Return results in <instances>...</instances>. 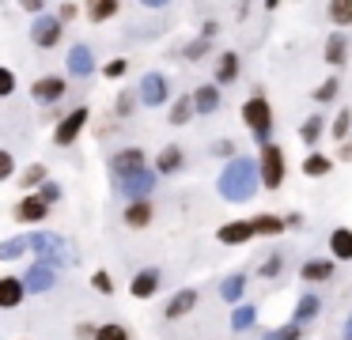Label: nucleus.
Returning a JSON list of instances; mask_svg holds the SVG:
<instances>
[{"mask_svg": "<svg viewBox=\"0 0 352 340\" xmlns=\"http://www.w3.org/2000/svg\"><path fill=\"white\" fill-rule=\"evenodd\" d=\"M258 185H261V170H258V166H254L246 155L231 159V163L220 170V181H216V189H220V196H223L228 204L250 201V196L258 193Z\"/></svg>", "mask_w": 352, "mask_h": 340, "instance_id": "1", "label": "nucleus"}, {"mask_svg": "<svg viewBox=\"0 0 352 340\" xmlns=\"http://www.w3.org/2000/svg\"><path fill=\"white\" fill-rule=\"evenodd\" d=\"M243 125L254 133L258 148L273 144L269 140V136H273V102L265 98V87H254V95L243 102Z\"/></svg>", "mask_w": 352, "mask_h": 340, "instance_id": "2", "label": "nucleus"}, {"mask_svg": "<svg viewBox=\"0 0 352 340\" xmlns=\"http://www.w3.org/2000/svg\"><path fill=\"white\" fill-rule=\"evenodd\" d=\"M258 170H261V185L265 189H280L284 178H288V159H284V151L276 148V144H265L261 148V159H258Z\"/></svg>", "mask_w": 352, "mask_h": 340, "instance_id": "3", "label": "nucleus"}, {"mask_svg": "<svg viewBox=\"0 0 352 340\" xmlns=\"http://www.w3.org/2000/svg\"><path fill=\"white\" fill-rule=\"evenodd\" d=\"M87 121H91V110H87V106L69 110L61 121H57V128H54V144L57 148H72V144L80 140V133L87 128Z\"/></svg>", "mask_w": 352, "mask_h": 340, "instance_id": "4", "label": "nucleus"}, {"mask_svg": "<svg viewBox=\"0 0 352 340\" xmlns=\"http://www.w3.org/2000/svg\"><path fill=\"white\" fill-rule=\"evenodd\" d=\"M61 38H65V23L57 19V12H46L42 19H31V42L38 49H54V45H61Z\"/></svg>", "mask_w": 352, "mask_h": 340, "instance_id": "5", "label": "nucleus"}, {"mask_svg": "<svg viewBox=\"0 0 352 340\" xmlns=\"http://www.w3.org/2000/svg\"><path fill=\"white\" fill-rule=\"evenodd\" d=\"M27 242H31V253L34 261L50 264V269H57V264H69L65 261V246L57 234H27Z\"/></svg>", "mask_w": 352, "mask_h": 340, "instance_id": "6", "label": "nucleus"}, {"mask_svg": "<svg viewBox=\"0 0 352 340\" xmlns=\"http://www.w3.org/2000/svg\"><path fill=\"white\" fill-rule=\"evenodd\" d=\"M69 95V80H61V76H38V80L31 83V98L38 106H57L61 98Z\"/></svg>", "mask_w": 352, "mask_h": 340, "instance_id": "7", "label": "nucleus"}, {"mask_svg": "<svg viewBox=\"0 0 352 340\" xmlns=\"http://www.w3.org/2000/svg\"><path fill=\"white\" fill-rule=\"evenodd\" d=\"M118 189H122V196L125 201H152V189H155V170L148 166V170H140V174H133V178H122L118 181Z\"/></svg>", "mask_w": 352, "mask_h": 340, "instance_id": "8", "label": "nucleus"}, {"mask_svg": "<svg viewBox=\"0 0 352 340\" xmlns=\"http://www.w3.org/2000/svg\"><path fill=\"white\" fill-rule=\"evenodd\" d=\"M110 170H114L118 181H122V178H133V174L148 170V155H144L140 148H122L114 159H110Z\"/></svg>", "mask_w": 352, "mask_h": 340, "instance_id": "9", "label": "nucleus"}, {"mask_svg": "<svg viewBox=\"0 0 352 340\" xmlns=\"http://www.w3.org/2000/svg\"><path fill=\"white\" fill-rule=\"evenodd\" d=\"M46 216H50V204H42L38 193H31V196H23V201H16V208H12V219H16V223H23V227L42 223Z\"/></svg>", "mask_w": 352, "mask_h": 340, "instance_id": "10", "label": "nucleus"}, {"mask_svg": "<svg viewBox=\"0 0 352 340\" xmlns=\"http://www.w3.org/2000/svg\"><path fill=\"white\" fill-rule=\"evenodd\" d=\"M333 272H337L333 257H311V261L299 264V280L303 284H326V280H333Z\"/></svg>", "mask_w": 352, "mask_h": 340, "instance_id": "11", "label": "nucleus"}, {"mask_svg": "<svg viewBox=\"0 0 352 340\" xmlns=\"http://www.w3.org/2000/svg\"><path fill=\"white\" fill-rule=\"evenodd\" d=\"M216 238H220V246H246V242L258 238V234H254L250 219H231V223H223L220 231H216Z\"/></svg>", "mask_w": 352, "mask_h": 340, "instance_id": "12", "label": "nucleus"}, {"mask_svg": "<svg viewBox=\"0 0 352 340\" xmlns=\"http://www.w3.org/2000/svg\"><path fill=\"white\" fill-rule=\"evenodd\" d=\"M239 72H243V57H239L235 49H223L220 57H216V72H212L216 87H228V83H235Z\"/></svg>", "mask_w": 352, "mask_h": 340, "instance_id": "13", "label": "nucleus"}, {"mask_svg": "<svg viewBox=\"0 0 352 340\" xmlns=\"http://www.w3.org/2000/svg\"><path fill=\"white\" fill-rule=\"evenodd\" d=\"M137 95H140V102H144V106H163V102H167V76L148 72L144 80H140Z\"/></svg>", "mask_w": 352, "mask_h": 340, "instance_id": "14", "label": "nucleus"}, {"mask_svg": "<svg viewBox=\"0 0 352 340\" xmlns=\"http://www.w3.org/2000/svg\"><path fill=\"white\" fill-rule=\"evenodd\" d=\"M54 280H57V272L50 269V264H42V261H31V269L23 272V284H27V291H31V295L54 291Z\"/></svg>", "mask_w": 352, "mask_h": 340, "instance_id": "15", "label": "nucleus"}, {"mask_svg": "<svg viewBox=\"0 0 352 340\" xmlns=\"http://www.w3.org/2000/svg\"><path fill=\"white\" fill-rule=\"evenodd\" d=\"M193 306H197V291H193V287H182V291H175L170 302L163 306V317H167V321H182Z\"/></svg>", "mask_w": 352, "mask_h": 340, "instance_id": "16", "label": "nucleus"}, {"mask_svg": "<svg viewBox=\"0 0 352 340\" xmlns=\"http://www.w3.org/2000/svg\"><path fill=\"white\" fill-rule=\"evenodd\" d=\"M122 219H125V227H133V231H144V227H152V219H155V204L152 201H133V204H125Z\"/></svg>", "mask_w": 352, "mask_h": 340, "instance_id": "17", "label": "nucleus"}, {"mask_svg": "<svg viewBox=\"0 0 352 340\" xmlns=\"http://www.w3.org/2000/svg\"><path fill=\"white\" fill-rule=\"evenodd\" d=\"M129 295L133 299H155L160 295V269H140L129 284Z\"/></svg>", "mask_w": 352, "mask_h": 340, "instance_id": "18", "label": "nucleus"}, {"mask_svg": "<svg viewBox=\"0 0 352 340\" xmlns=\"http://www.w3.org/2000/svg\"><path fill=\"white\" fill-rule=\"evenodd\" d=\"M27 295H31V291H27L23 276H4V280H0V306H4V310H16Z\"/></svg>", "mask_w": 352, "mask_h": 340, "instance_id": "19", "label": "nucleus"}, {"mask_svg": "<svg viewBox=\"0 0 352 340\" xmlns=\"http://www.w3.org/2000/svg\"><path fill=\"white\" fill-rule=\"evenodd\" d=\"M243 295H246V272H231V276L220 280V299L223 302L243 306Z\"/></svg>", "mask_w": 352, "mask_h": 340, "instance_id": "20", "label": "nucleus"}, {"mask_svg": "<svg viewBox=\"0 0 352 340\" xmlns=\"http://www.w3.org/2000/svg\"><path fill=\"white\" fill-rule=\"evenodd\" d=\"M16 181H19V189H23V193L31 196V193H38V189L50 181V166H46V163H31V166H27V170L16 178Z\"/></svg>", "mask_w": 352, "mask_h": 340, "instance_id": "21", "label": "nucleus"}, {"mask_svg": "<svg viewBox=\"0 0 352 340\" xmlns=\"http://www.w3.org/2000/svg\"><path fill=\"white\" fill-rule=\"evenodd\" d=\"M250 223H254V234H258V238H276V234L288 231L284 216H273V212H261V216L250 219Z\"/></svg>", "mask_w": 352, "mask_h": 340, "instance_id": "22", "label": "nucleus"}, {"mask_svg": "<svg viewBox=\"0 0 352 340\" xmlns=\"http://www.w3.org/2000/svg\"><path fill=\"white\" fill-rule=\"evenodd\" d=\"M329 253H333V261H352V227L329 231Z\"/></svg>", "mask_w": 352, "mask_h": 340, "instance_id": "23", "label": "nucleus"}, {"mask_svg": "<svg viewBox=\"0 0 352 340\" xmlns=\"http://www.w3.org/2000/svg\"><path fill=\"white\" fill-rule=\"evenodd\" d=\"M65 65H69L72 76H91V72H95V53L87 49V45H72Z\"/></svg>", "mask_w": 352, "mask_h": 340, "instance_id": "24", "label": "nucleus"}, {"mask_svg": "<svg viewBox=\"0 0 352 340\" xmlns=\"http://www.w3.org/2000/svg\"><path fill=\"white\" fill-rule=\"evenodd\" d=\"M182 166H186V155H182L178 144H167V148L155 155V174H178Z\"/></svg>", "mask_w": 352, "mask_h": 340, "instance_id": "25", "label": "nucleus"}, {"mask_svg": "<svg viewBox=\"0 0 352 340\" xmlns=\"http://www.w3.org/2000/svg\"><path fill=\"white\" fill-rule=\"evenodd\" d=\"M318 310H322L318 295H314V291H303V295H299V302H296V310H292V321H296V325H307V321H314V317H318Z\"/></svg>", "mask_w": 352, "mask_h": 340, "instance_id": "26", "label": "nucleus"}, {"mask_svg": "<svg viewBox=\"0 0 352 340\" xmlns=\"http://www.w3.org/2000/svg\"><path fill=\"white\" fill-rule=\"evenodd\" d=\"M193 106H197V113H216L220 110V87L216 83H201L193 91Z\"/></svg>", "mask_w": 352, "mask_h": 340, "instance_id": "27", "label": "nucleus"}, {"mask_svg": "<svg viewBox=\"0 0 352 340\" xmlns=\"http://www.w3.org/2000/svg\"><path fill=\"white\" fill-rule=\"evenodd\" d=\"M193 117H197V106H193V95H182V98H175V102H170V113H167V121H170V125H190Z\"/></svg>", "mask_w": 352, "mask_h": 340, "instance_id": "28", "label": "nucleus"}, {"mask_svg": "<svg viewBox=\"0 0 352 340\" xmlns=\"http://www.w3.org/2000/svg\"><path fill=\"white\" fill-rule=\"evenodd\" d=\"M299 170H303V178H326V174L333 170V159L322 155V151H311V155L303 159V166H299Z\"/></svg>", "mask_w": 352, "mask_h": 340, "instance_id": "29", "label": "nucleus"}, {"mask_svg": "<svg viewBox=\"0 0 352 340\" xmlns=\"http://www.w3.org/2000/svg\"><path fill=\"white\" fill-rule=\"evenodd\" d=\"M322 133H326V117H322V113L303 117V125H299V140H303L307 148H314V144L322 140Z\"/></svg>", "mask_w": 352, "mask_h": 340, "instance_id": "30", "label": "nucleus"}, {"mask_svg": "<svg viewBox=\"0 0 352 340\" xmlns=\"http://www.w3.org/2000/svg\"><path fill=\"white\" fill-rule=\"evenodd\" d=\"M322 57H326L329 68H341L344 60H349V38H344V34H333V38L326 42V53H322Z\"/></svg>", "mask_w": 352, "mask_h": 340, "instance_id": "31", "label": "nucleus"}, {"mask_svg": "<svg viewBox=\"0 0 352 340\" xmlns=\"http://www.w3.org/2000/svg\"><path fill=\"white\" fill-rule=\"evenodd\" d=\"M254 321H258V306H254V302H243V306L231 310V329H235V332L254 329Z\"/></svg>", "mask_w": 352, "mask_h": 340, "instance_id": "32", "label": "nucleus"}, {"mask_svg": "<svg viewBox=\"0 0 352 340\" xmlns=\"http://www.w3.org/2000/svg\"><path fill=\"white\" fill-rule=\"evenodd\" d=\"M326 19L333 23V27H352V0H329Z\"/></svg>", "mask_w": 352, "mask_h": 340, "instance_id": "33", "label": "nucleus"}, {"mask_svg": "<svg viewBox=\"0 0 352 340\" xmlns=\"http://www.w3.org/2000/svg\"><path fill=\"white\" fill-rule=\"evenodd\" d=\"M84 12H87V19H91V23H107V19H114V15H118V0H91Z\"/></svg>", "mask_w": 352, "mask_h": 340, "instance_id": "34", "label": "nucleus"}, {"mask_svg": "<svg viewBox=\"0 0 352 340\" xmlns=\"http://www.w3.org/2000/svg\"><path fill=\"white\" fill-rule=\"evenodd\" d=\"M329 133H333L337 144L352 140V110H337V117H333V125H329Z\"/></svg>", "mask_w": 352, "mask_h": 340, "instance_id": "35", "label": "nucleus"}, {"mask_svg": "<svg viewBox=\"0 0 352 340\" xmlns=\"http://www.w3.org/2000/svg\"><path fill=\"white\" fill-rule=\"evenodd\" d=\"M337 95H341V80H322L318 83V87H314L311 91V98H314V102H318V106H326V102H333V98Z\"/></svg>", "mask_w": 352, "mask_h": 340, "instance_id": "36", "label": "nucleus"}, {"mask_svg": "<svg viewBox=\"0 0 352 340\" xmlns=\"http://www.w3.org/2000/svg\"><path fill=\"white\" fill-rule=\"evenodd\" d=\"M137 102H140L137 91H118V98H114V113H118V117H133V113H137L133 106H137Z\"/></svg>", "mask_w": 352, "mask_h": 340, "instance_id": "37", "label": "nucleus"}, {"mask_svg": "<svg viewBox=\"0 0 352 340\" xmlns=\"http://www.w3.org/2000/svg\"><path fill=\"white\" fill-rule=\"evenodd\" d=\"M261 340H303V325H296V321L276 325V329H269Z\"/></svg>", "mask_w": 352, "mask_h": 340, "instance_id": "38", "label": "nucleus"}, {"mask_svg": "<svg viewBox=\"0 0 352 340\" xmlns=\"http://www.w3.org/2000/svg\"><path fill=\"white\" fill-rule=\"evenodd\" d=\"M27 249H31V242L27 238H8L0 242V261H16V257H23Z\"/></svg>", "mask_w": 352, "mask_h": 340, "instance_id": "39", "label": "nucleus"}, {"mask_svg": "<svg viewBox=\"0 0 352 340\" xmlns=\"http://www.w3.org/2000/svg\"><path fill=\"white\" fill-rule=\"evenodd\" d=\"M91 287H95L99 295H114V276H110L107 269H95V272H91Z\"/></svg>", "mask_w": 352, "mask_h": 340, "instance_id": "40", "label": "nucleus"}, {"mask_svg": "<svg viewBox=\"0 0 352 340\" xmlns=\"http://www.w3.org/2000/svg\"><path fill=\"white\" fill-rule=\"evenodd\" d=\"M280 272H284V257H265V261H261V269H258V276L261 280H276V276H280Z\"/></svg>", "mask_w": 352, "mask_h": 340, "instance_id": "41", "label": "nucleus"}, {"mask_svg": "<svg viewBox=\"0 0 352 340\" xmlns=\"http://www.w3.org/2000/svg\"><path fill=\"white\" fill-rule=\"evenodd\" d=\"M95 340H129V329L118 321H107V325H99V337Z\"/></svg>", "mask_w": 352, "mask_h": 340, "instance_id": "42", "label": "nucleus"}, {"mask_svg": "<svg viewBox=\"0 0 352 340\" xmlns=\"http://www.w3.org/2000/svg\"><path fill=\"white\" fill-rule=\"evenodd\" d=\"M61 196H65V189H61V181H46V185H42V189H38V201H42V204H50V208H54V204H57V201H61Z\"/></svg>", "mask_w": 352, "mask_h": 340, "instance_id": "43", "label": "nucleus"}, {"mask_svg": "<svg viewBox=\"0 0 352 340\" xmlns=\"http://www.w3.org/2000/svg\"><path fill=\"white\" fill-rule=\"evenodd\" d=\"M12 178H19V174H16V155L4 148V151H0V181H12Z\"/></svg>", "mask_w": 352, "mask_h": 340, "instance_id": "44", "label": "nucleus"}, {"mask_svg": "<svg viewBox=\"0 0 352 340\" xmlns=\"http://www.w3.org/2000/svg\"><path fill=\"white\" fill-rule=\"evenodd\" d=\"M125 72H129V60H125V57H114V60L102 65V76H107V80H122Z\"/></svg>", "mask_w": 352, "mask_h": 340, "instance_id": "45", "label": "nucleus"}, {"mask_svg": "<svg viewBox=\"0 0 352 340\" xmlns=\"http://www.w3.org/2000/svg\"><path fill=\"white\" fill-rule=\"evenodd\" d=\"M212 155H220V159H228V163H231V159H239V148L231 140H216L212 144Z\"/></svg>", "mask_w": 352, "mask_h": 340, "instance_id": "46", "label": "nucleus"}, {"mask_svg": "<svg viewBox=\"0 0 352 340\" xmlns=\"http://www.w3.org/2000/svg\"><path fill=\"white\" fill-rule=\"evenodd\" d=\"M16 91V72L12 68H0V98H8Z\"/></svg>", "mask_w": 352, "mask_h": 340, "instance_id": "47", "label": "nucleus"}, {"mask_svg": "<svg viewBox=\"0 0 352 340\" xmlns=\"http://www.w3.org/2000/svg\"><path fill=\"white\" fill-rule=\"evenodd\" d=\"M208 53V38H197V42H190V49H186V60H201Z\"/></svg>", "mask_w": 352, "mask_h": 340, "instance_id": "48", "label": "nucleus"}, {"mask_svg": "<svg viewBox=\"0 0 352 340\" xmlns=\"http://www.w3.org/2000/svg\"><path fill=\"white\" fill-rule=\"evenodd\" d=\"M76 15H80V4H72V0H65V4H61V8H57V19H61V23H69V19H76Z\"/></svg>", "mask_w": 352, "mask_h": 340, "instance_id": "49", "label": "nucleus"}, {"mask_svg": "<svg viewBox=\"0 0 352 340\" xmlns=\"http://www.w3.org/2000/svg\"><path fill=\"white\" fill-rule=\"evenodd\" d=\"M95 337H99V325H91V321L76 325V340H95Z\"/></svg>", "mask_w": 352, "mask_h": 340, "instance_id": "50", "label": "nucleus"}, {"mask_svg": "<svg viewBox=\"0 0 352 340\" xmlns=\"http://www.w3.org/2000/svg\"><path fill=\"white\" fill-rule=\"evenodd\" d=\"M284 223H288V231H299V227H303V216H299V212H288Z\"/></svg>", "mask_w": 352, "mask_h": 340, "instance_id": "51", "label": "nucleus"}, {"mask_svg": "<svg viewBox=\"0 0 352 340\" xmlns=\"http://www.w3.org/2000/svg\"><path fill=\"white\" fill-rule=\"evenodd\" d=\"M337 159H341V163H352V140H344L341 148H337Z\"/></svg>", "mask_w": 352, "mask_h": 340, "instance_id": "52", "label": "nucleus"}, {"mask_svg": "<svg viewBox=\"0 0 352 340\" xmlns=\"http://www.w3.org/2000/svg\"><path fill=\"white\" fill-rule=\"evenodd\" d=\"M216 30H220V23H212V19H208L205 27H201V38H216Z\"/></svg>", "mask_w": 352, "mask_h": 340, "instance_id": "53", "label": "nucleus"}, {"mask_svg": "<svg viewBox=\"0 0 352 340\" xmlns=\"http://www.w3.org/2000/svg\"><path fill=\"white\" fill-rule=\"evenodd\" d=\"M344 340H352V317H349V325H344Z\"/></svg>", "mask_w": 352, "mask_h": 340, "instance_id": "54", "label": "nucleus"}, {"mask_svg": "<svg viewBox=\"0 0 352 340\" xmlns=\"http://www.w3.org/2000/svg\"><path fill=\"white\" fill-rule=\"evenodd\" d=\"M23 340H27V337H23Z\"/></svg>", "mask_w": 352, "mask_h": 340, "instance_id": "55", "label": "nucleus"}]
</instances>
